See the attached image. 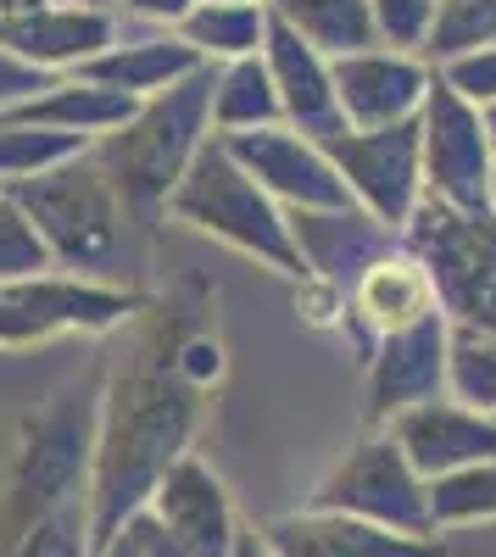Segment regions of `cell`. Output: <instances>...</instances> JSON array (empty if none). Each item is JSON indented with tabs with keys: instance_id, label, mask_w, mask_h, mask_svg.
Returning <instances> with one entry per match:
<instances>
[{
	"instance_id": "cell-1",
	"label": "cell",
	"mask_w": 496,
	"mask_h": 557,
	"mask_svg": "<svg viewBox=\"0 0 496 557\" xmlns=\"http://www.w3.org/2000/svg\"><path fill=\"white\" fill-rule=\"evenodd\" d=\"M196 323H212V285L185 278L178 290L146 301L128 323V341L101 380V435L89 469V519L96 546H107L162 485L178 457H190L201 396L178 368V346Z\"/></svg>"
},
{
	"instance_id": "cell-2",
	"label": "cell",
	"mask_w": 496,
	"mask_h": 557,
	"mask_svg": "<svg viewBox=\"0 0 496 557\" xmlns=\"http://www.w3.org/2000/svg\"><path fill=\"white\" fill-rule=\"evenodd\" d=\"M96 435H101V385L84 380L57 385L17 424V451L7 462V485H0V557H12L23 535L51 519L57 507L89 496Z\"/></svg>"
},
{
	"instance_id": "cell-3",
	"label": "cell",
	"mask_w": 496,
	"mask_h": 557,
	"mask_svg": "<svg viewBox=\"0 0 496 557\" xmlns=\"http://www.w3.org/2000/svg\"><path fill=\"white\" fill-rule=\"evenodd\" d=\"M212 84H218V67L207 62L185 84L140 101V112L117 134L96 139V162L112 178L128 223L151 228L168 212V196L178 190V178L190 173V162L212 139Z\"/></svg>"
},
{
	"instance_id": "cell-4",
	"label": "cell",
	"mask_w": 496,
	"mask_h": 557,
	"mask_svg": "<svg viewBox=\"0 0 496 557\" xmlns=\"http://www.w3.org/2000/svg\"><path fill=\"white\" fill-rule=\"evenodd\" d=\"M168 212L178 223H190L201 228V235L223 240V246H235L246 257H257L262 268H274L285 278H301L307 285V257L290 235V212L262 190V184L223 151V139L212 134L201 157L190 162V173L178 178V190L168 196Z\"/></svg>"
},
{
	"instance_id": "cell-5",
	"label": "cell",
	"mask_w": 496,
	"mask_h": 557,
	"mask_svg": "<svg viewBox=\"0 0 496 557\" xmlns=\"http://www.w3.org/2000/svg\"><path fill=\"white\" fill-rule=\"evenodd\" d=\"M7 196L34 228L39 240L51 246L57 268H73L84 278H107L123 262V201L112 190V178L101 173L96 151L57 168V173H39L23 184H0Z\"/></svg>"
},
{
	"instance_id": "cell-6",
	"label": "cell",
	"mask_w": 496,
	"mask_h": 557,
	"mask_svg": "<svg viewBox=\"0 0 496 557\" xmlns=\"http://www.w3.org/2000/svg\"><path fill=\"white\" fill-rule=\"evenodd\" d=\"M401 240L430 268L435 290H441V312L458 330L496 335V212L463 218L424 196Z\"/></svg>"
},
{
	"instance_id": "cell-7",
	"label": "cell",
	"mask_w": 496,
	"mask_h": 557,
	"mask_svg": "<svg viewBox=\"0 0 496 557\" xmlns=\"http://www.w3.org/2000/svg\"><path fill=\"white\" fill-rule=\"evenodd\" d=\"M146 312V296L84 273H39L0 285V351L39 346L57 335H112Z\"/></svg>"
},
{
	"instance_id": "cell-8",
	"label": "cell",
	"mask_w": 496,
	"mask_h": 557,
	"mask_svg": "<svg viewBox=\"0 0 496 557\" xmlns=\"http://www.w3.org/2000/svg\"><path fill=\"white\" fill-rule=\"evenodd\" d=\"M319 513H346V519H369L396 535H435L430 519V480L408 462V451L396 446L390 430L363 435L340 462L335 474L312 491Z\"/></svg>"
},
{
	"instance_id": "cell-9",
	"label": "cell",
	"mask_w": 496,
	"mask_h": 557,
	"mask_svg": "<svg viewBox=\"0 0 496 557\" xmlns=\"http://www.w3.org/2000/svg\"><path fill=\"white\" fill-rule=\"evenodd\" d=\"M419 146H424V196L452 207L463 218H491V139L480 123V107H469L446 78H430V96L419 112Z\"/></svg>"
},
{
	"instance_id": "cell-10",
	"label": "cell",
	"mask_w": 496,
	"mask_h": 557,
	"mask_svg": "<svg viewBox=\"0 0 496 557\" xmlns=\"http://www.w3.org/2000/svg\"><path fill=\"white\" fill-rule=\"evenodd\" d=\"M324 157L346 178L351 201L369 218H380L390 235L401 240L408 223L424 201V146H419V123H396V128H346L324 139Z\"/></svg>"
},
{
	"instance_id": "cell-11",
	"label": "cell",
	"mask_w": 496,
	"mask_h": 557,
	"mask_svg": "<svg viewBox=\"0 0 496 557\" xmlns=\"http://www.w3.org/2000/svg\"><path fill=\"white\" fill-rule=\"evenodd\" d=\"M218 139L285 212H346V207H357L319 139H307L285 123L257 128V134H218Z\"/></svg>"
},
{
	"instance_id": "cell-12",
	"label": "cell",
	"mask_w": 496,
	"mask_h": 557,
	"mask_svg": "<svg viewBox=\"0 0 496 557\" xmlns=\"http://www.w3.org/2000/svg\"><path fill=\"white\" fill-rule=\"evenodd\" d=\"M446 362H452V318L430 312L413 330L380 335L369 351V424L390 430L401 412L446 396Z\"/></svg>"
},
{
	"instance_id": "cell-13",
	"label": "cell",
	"mask_w": 496,
	"mask_h": 557,
	"mask_svg": "<svg viewBox=\"0 0 496 557\" xmlns=\"http://www.w3.org/2000/svg\"><path fill=\"white\" fill-rule=\"evenodd\" d=\"M335 67V101H340V117L346 128H396V123H419L424 112V96H430V78L435 67L424 57H408V51H357V57H340L330 62Z\"/></svg>"
},
{
	"instance_id": "cell-14",
	"label": "cell",
	"mask_w": 496,
	"mask_h": 557,
	"mask_svg": "<svg viewBox=\"0 0 496 557\" xmlns=\"http://www.w3.org/2000/svg\"><path fill=\"white\" fill-rule=\"evenodd\" d=\"M146 507L168 524V535L185 546L190 557H235V541H240L235 502H230L223 480L207 469L196 451L178 457L173 469L162 474V485L151 491Z\"/></svg>"
},
{
	"instance_id": "cell-15",
	"label": "cell",
	"mask_w": 496,
	"mask_h": 557,
	"mask_svg": "<svg viewBox=\"0 0 496 557\" xmlns=\"http://www.w3.org/2000/svg\"><path fill=\"white\" fill-rule=\"evenodd\" d=\"M390 435H396V446L408 451V462L430 485L496 457V418L474 412V407H463L452 396H435V401H424L413 412H401L390 424Z\"/></svg>"
},
{
	"instance_id": "cell-16",
	"label": "cell",
	"mask_w": 496,
	"mask_h": 557,
	"mask_svg": "<svg viewBox=\"0 0 496 557\" xmlns=\"http://www.w3.org/2000/svg\"><path fill=\"white\" fill-rule=\"evenodd\" d=\"M0 45L39 67V73H78L84 62H96L101 51L117 45V23L107 7H78V0H57V7H45L34 17H0Z\"/></svg>"
},
{
	"instance_id": "cell-17",
	"label": "cell",
	"mask_w": 496,
	"mask_h": 557,
	"mask_svg": "<svg viewBox=\"0 0 496 557\" xmlns=\"http://www.w3.org/2000/svg\"><path fill=\"white\" fill-rule=\"evenodd\" d=\"M262 62L274 73L280 89V107H285V128L307 134V139H335L346 134L340 101H335V67L330 57H319L301 34H290L274 12H268V45H262Z\"/></svg>"
},
{
	"instance_id": "cell-18",
	"label": "cell",
	"mask_w": 496,
	"mask_h": 557,
	"mask_svg": "<svg viewBox=\"0 0 496 557\" xmlns=\"http://www.w3.org/2000/svg\"><path fill=\"white\" fill-rule=\"evenodd\" d=\"M274 557H446V541L435 535H396L369 519H346V513H290L262 535Z\"/></svg>"
},
{
	"instance_id": "cell-19",
	"label": "cell",
	"mask_w": 496,
	"mask_h": 557,
	"mask_svg": "<svg viewBox=\"0 0 496 557\" xmlns=\"http://www.w3.org/2000/svg\"><path fill=\"white\" fill-rule=\"evenodd\" d=\"M290 235L307 257V273L324 278L335 290H351L357 273L369 262H380L390 246H401L380 218H369L363 207L346 212H290Z\"/></svg>"
},
{
	"instance_id": "cell-20",
	"label": "cell",
	"mask_w": 496,
	"mask_h": 557,
	"mask_svg": "<svg viewBox=\"0 0 496 557\" xmlns=\"http://www.w3.org/2000/svg\"><path fill=\"white\" fill-rule=\"evenodd\" d=\"M351 312L357 323H369V335H396V330H413L419 318L441 312V290L430 268L408 251V246H390L380 262H369L351 285Z\"/></svg>"
},
{
	"instance_id": "cell-21",
	"label": "cell",
	"mask_w": 496,
	"mask_h": 557,
	"mask_svg": "<svg viewBox=\"0 0 496 557\" xmlns=\"http://www.w3.org/2000/svg\"><path fill=\"white\" fill-rule=\"evenodd\" d=\"M201 67L207 62L190 51L185 39H117L112 51H101L96 62H84L73 78L117 89V96H128V101H151V96H162V89H173V84H185Z\"/></svg>"
},
{
	"instance_id": "cell-22",
	"label": "cell",
	"mask_w": 496,
	"mask_h": 557,
	"mask_svg": "<svg viewBox=\"0 0 496 557\" xmlns=\"http://www.w3.org/2000/svg\"><path fill=\"white\" fill-rule=\"evenodd\" d=\"M134 112H140V101H128V96H117V89H101V84H84V78L62 73V78L45 84L34 101H23L7 117L34 123V128H62V134H78V139H107Z\"/></svg>"
},
{
	"instance_id": "cell-23",
	"label": "cell",
	"mask_w": 496,
	"mask_h": 557,
	"mask_svg": "<svg viewBox=\"0 0 496 557\" xmlns=\"http://www.w3.org/2000/svg\"><path fill=\"white\" fill-rule=\"evenodd\" d=\"M268 12H274L290 34H301L312 51L330 57V62L374 51L380 45L369 0H268Z\"/></svg>"
},
{
	"instance_id": "cell-24",
	"label": "cell",
	"mask_w": 496,
	"mask_h": 557,
	"mask_svg": "<svg viewBox=\"0 0 496 557\" xmlns=\"http://www.w3.org/2000/svg\"><path fill=\"white\" fill-rule=\"evenodd\" d=\"M178 39L212 67H230L246 57H262L268 45V7H235V0H201V7L178 23Z\"/></svg>"
},
{
	"instance_id": "cell-25",
	"label": "cell",
	"mask_w": 496,
	"mask_h": 557,
	"mask_svg": "<svg viewBox=\"0 0 496 557\" xmlns=\"http://www.w3.org/2000/svg\"><path fill=\"white\" fill-rule=\"evenodd\" d=\"M280 123H285V107H280L274 73H268L262 57L218 67V84H212V134H257V128H280Z\"/></svg>"
},
{
	"instance_id": "cell-26",
	"label": "cell",
	"mask_w": 496,
	"mask_h": 557,
	"mask_svg": "<svg viewBox=\"0 0 496 557\" xmlns=\"http://www.w3.org/2000/svg\"><path fill=\"white\" fill-rule=\"evenodd\" d=\"M96 151V139H78L62 128H34L17 117H0V184H23L39 173H57Z\"/></svg>"
},
{
	"instance_id": "cell-27",
	"label": "cell",
	"mask_w": 496,
	"mask_h": 557,
	"mask_svg": "<svg viewBox=\"0 0 496 557\" xmlns=\"http://www.w3.org/2000/svg\"><path fill=\"white\" fill-rule=\"evenodd\" d=\"M446 396L496 418V335L458 330L452 323V362H446Z\"/></svg>"
},
{
	"instance_id": "cell-28",
	"label": "cell",
	"mask_w": 496,
	"mask_h": 557,
	"mask_svg": "<svg viewBox=\"0 0 496 557\" xmlns=\"http://www.w3.org/2000/svg\"><path fill=\"white\" fill-rule=\"evenodd\" d=\"M485 45H496V0H441L424 45L430 67H446L469 51H485Z\"/></svg>"
},
{
	"instance_id": "cell-29",
	"label": "cell",
	"mask_w": 496,
	"mask_h": 557,
	"mask_svg": "<svg viewBox=\"0 0 496 557\" xmlns=\"http://www.w3.org/2000/svg\"><path fill=\"white\" fill-rule=\"evenodd\" d=\"M430 519H435V530L496 519V457L474 462V469H463V474L435 480L430 485Z\"/></svg>"
},
{
	"instance_id": "cell-30",
	"label": "cell",
	"mask_w": 496,
	"mask_h": 557,
	"mask_svg": "<svg viewBox=\"0 0 496 557\" xmlns=\"http://www.w3.org/2000/svg\"><path fill=\"white\" fill-rule=\"evenodd\" d=\"M12 557H96V519H89V496L57 507L45 524H34Z\"/></svg>"
},
{
	"instance_id": "cell-31",
	"label": "cell",
	"mask_w": 496,
	"mask_h": 557,
	"mask_svg": "<svg viewBox=\"0 0 496 557\" xmlns=\"http://www.w3.org/2000/svg\"><path fill=\"white\" fill-rule=\"evenodd\" d=\"M39 273H57L51 246H45L39 228L0 196V285H7V278H39Z\"/></svg>"
},
{
	"instance_id": "cell-32",
	"label": "cell",
	"mask_w": 496,
	"mask_h": 557,
	"mask_svg": "<svg viewBox=\"0 0 496 557\" xmlns=\"http://www.w3.org/2000/svg\"><path fill=\"white\" fill-rule=\"evenodd\" d=\"M369 7H374V28H380V45H385V51L424 57L441 0H369Z\"/></svg>"
},
{
	"instance_id": "cell-33",
	"label": "cell",
	"mask_w": 496,
	"mask_h": 557,
	"mask_svg": "<svg viewBox=\"0 0 496 557\" xmlns=\"http://www.w3.org/2000/svg\"><path fill=\"white\" fill-rule=\"evenodd\" d=\"M435 73L446 78V89H458L469 107H491V101H496V45H485V51H469V57L446 62V67H435Z\"/></svg>"
},
{
	"instance_id": "cell-34",
	"label": "cell",
	"mask_w": 496,
	"mask_h": 557,
	"mask_svg": "<svg viewBox=\"0 0 496 557\" xmlns=\"http://www.w3.org/2000/svg\"><path fill=\"white\" fill-rule=\"evenodd\" d=\"M45 84H51V73H39V67L17 62V57L7 51V45H0V117H7V112H17L23 101H34Z\"/></svg>"
},
{
	"instance_id": "cell-35",
	"label": "cell",
	"mask_w": 496,
	"mask_h": 557,
	"mask_svg": "<svg viewBox=\"0 0 496 557\" xmlns=\"http://www.w3.org/2000/svg\"><path fill=\"white\" fill-rule=\"evenodd\" d=\"M123 7L134 12V17H151V23H168V28H178L185 23L201 0H123Z\"/></svg>"
},
{
	"instance_id": "cell-36",
	"label": "cell",
	"mask_w": 496,
	"mask_h": 557,
	"mask_svg": "<svg viewBox=\"0 0 496 557\" xmlns=\"http://www.w3.org/2000/svg\"><path fill=\"white\" fill-rule=\"evenodd\" d=\"M235 557H274V552H268V541H262V535L240 530V541H235Z\"/></svg>"
},
{
	"instance_id": "cell-37",
	"label": "cell",
	"mask_w": 496,
	"mask_h": 557,
	"mask_svg": "<svg viewBox=\"0 0 496 557\" xmlns=\"http://www.w3.org/2000/svg\"><path fill=\"white\" fill-rule=\"evenodd\" d=\"M96 557H140V546H134L128 535H112L107 546H96Z\"/></svg>"
},
{
	"instance_id": "cell-38",
	"label": "cell",
	"mask_w": 496,
	"mask_h": 557,
	"mask_svg": "<svg viewBox=\"0 0 496 557\" xmlns=\"http://www.w3.org/2000/svg\"><path fill=\"white\" fill-rule=\"evenodd\" d=\"M480 123H485V139H491V157H496V101L480 107Z\"/></svg>"
},
{
	"instance_id": "cell-39",
	"label": "cell",
	"mask_w": 496,
	"mask_h": 557,
	"mask_svg": "<svg viewBox=\"0 0 496 557\" xmlns=\"http://www.w3.org/2000/svg\"><path fill=\"white\" fill-rule=\"evenodd\" d=\"M78 7H112V0H78Z\"/></svg>"
},
{
	"instance_id": "cell-40",
	"label": "cell",
	"mask_w": 496,
	"mask_h": 557,
	"mask_svg": "<svg viewBox=\"0 0 496 557\" xmlns=\"http://www.w3.org/2000/svg\"><path fill=\"white\" fill-rule=\"evenodd\" d=\"M235 7H268V0H235Z\"/></svg>"
},
{
	"instance_id": "cell-41",
	"label": "cell",
	"mask_w": 496,
	"mask_h": 557,
	"mask_svg": "<svg viewBox=\"0 0 496 557\" xmlns=\"http://www.w3.org/2000/svg\"><path fill=\"white\" fill-rule=\"evenodd\" d=\"M491 207H496V173H491Z\"/></svg>"
}]
</instances>
